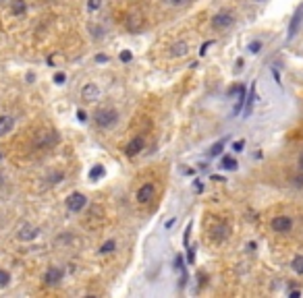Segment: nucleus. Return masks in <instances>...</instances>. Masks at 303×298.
Returning a JSON list of instances; mask_svg holds the SVG:
<instances>
[{
  "mask_svg": "<svg viewBox=\"0 0 303 298\" xmlns=\"http://www.w3.org/2000/svg\"><path fill=\"white\" fill-rule=\"evenodd\" d=\"M117 120H118V112L112 108H104L93 114V122H96L100 128H110L112 125H117Z\"/></svg>",
  "mask_w": 303,
  "mask_h": 298,
  "instance_id": "nucleus-1",
  "label": "nucleus"
},
{
  "mask_svg": "<svg viewBox=\"0 0 303 298\" xmlns=\"http://www.w3.org/2000/svg\"><path fill=\"white\" fill-rule=\"evenodd\" d=\"M85 203H88V199H85L83 192H73V195L67 197V207L71 209V212H81Z\"/></svg>",
  "mask_w": 303,
  "mask_h": 298,
  "instance_id": "nucleus-2",
  "label": "nucleus"
},
{
  "mask_svg": "<svg viewBox=\"0 0 303 298\" xmlns=\"http://www.w3.org/2000/svg\"><path fill=\"white\" fill-rule=\"evenodd\" d=\"M154 192H156V187L152 185V182H145V185H141L140 189H137V201L140 203H150V201L154 199Z\"/></svg>",
  "mask_w": 303,
  "mask_h": 298,
  "instance_id": "nucleus-3",
  "label": "nucleus"
},
{
  "mask_svg": "<svg viewBox=\"0 0 303 298\" xmlns=\"http://www.w3.org/2000/svg\"><path fill=\"white\" fill-rule=\"evenodd\" d=\"M233 23H235V19H233L231 13H218L212 19V27L214 29H229Z\"/></svg>",
  "mask_w": 303,
  "mask_h": 298,
  "instance_id": "nucleus-4",
  "label": "nucleus"
},
{
  "mask_svg": "<svg viewBox=\"0 0 303 298\" xmlns=\"http://www.w3.org/2000/svg\"><path fill=\"white\" fill-rule=\"evenodd\" d=\"M291 228H293V222H291V217H287V215H279V217H274V220H272V230L274 232L287 234V232H291Z\"/></svg>",
  "mask_w": 303,
  "mask_h": 298,
  "instance_id": "nucleus-5",
  "label": "nucleus"
},
{
  "mask_svg": "<svg viewBox=\"0 0 303 298\" xmlns=\"http://www.w3.org/2000/svg\"><path fill=\"white\" fill-rule=\"evenodd\" d=\"M81 98L85 102H98L100 100V89H98V85H93V83H88L81 89Z\"/></svg>",
  "mask_w": 303,
  "mask_h": 298,
  "instance_id": "nucleus-6",
  "label": "nucleus"
},
{
  "mask_svg": "<svg viewBox=\"0 0 303 298\" xmlns=\"http://www.w3.org/2000/svg\"><path fill=\"white\" fill-rule=\"evenodd\" d=\"M143 149V139L141 137H135V139H131V141L127 143V147H125V153L129 155V157H133V155H137Z\"/></svg>",
  "mask_w": 303,
  "mask_h": 298,
  "instance_id": "nucleus-7",
  "label": "nucleus"
},
{
  "mask_svg": "<svg viewBox=\"0 0 303 298\" xmlns=\"http://www.w3.org/2000/svg\"><path fill=\"white\" fill-rule=\"evenodd\" d=\"M38 228L36 226H31V224H25V226H21V230H19V240H33L38 236Z\"/></svg>",
  "mask_w": 303,
  "mask_h": 298,
  "instance_id": "nucleus-8",
  "label": "nucleus"
},
{
  "mask_svg": "<svg viewBox=\"0 0 303 298\" xmlns=\"http://www.w3.org/2000/svg\"><path fill=\"white\" fill-rule=\"evenodd\" d=\"M60 279H63V269H58V267H50V269L46 271V276H44V282L50 284V286L58 284Z\"/></svg>",
  "mask_w": 303,
  "mask_h": 298,
  "instance_id": "nucleus-9",
  "label": "nucleus"
},
{
  "mask_svg": "<svg viewBox=\"0 0 303 298\" xmlns=\"http://www.w3.org/2000/svg\"><path fill=\"white\" fill-rule=\"evenodd\" d=\"M15 127V118L11 116V114H4V116H0V137L11 133V128Z\"/></svg>",
  "mask_w": 303,
  "mask_h": 298,
  "instance_id": "nucleus-10",
  "label": "nucleus"
},
{
  "mask_svg": "<svg viewBox=\"0 0 303 298\" xmlns=\"http://www.w3.org/2000/svg\"><path fill=\"white\" fill-rule=\"evenodd\" d=\"M187 50H189L187 42H177V43H172V46H170V56L172 58H181V56L187 54Z\"/></svg>",
  "mask_w": 303,
  "mask_h": 298,
  "instance_id": "nucleus-11",
  "label": "nucleus"
},
{
  "mask_svg": "<svg viewBox=\"0 0 303 298\" xmlns=\"http://www.w3.org/2000/svg\"><path fill=\"white\" fill-rule=\"evenodd\" d=\"M301 19H303V17H301V8H299V11H297L295 15H293L291 25H289V40H291V38H295V33H297L299 25H301Z\"/></svg>",
  "mask_w": 303,
  "mask_h": 298,
  "instance_id": "nucleus-12",
  "label": "nucleus"
},
{
  "mask_svg": "<svg viewBox=\"0 0 303 298\" xmlns=\"http://www.w3.org/2000/svg\"><path fill=\"white\" fill-rule=\"evenodd\" d=\"M243 106H245V87L243 85H239V89H237V104H235V110H233V114H237L243 110Z\"/></svg>",
  "mask_w": 303,
  "mask_h": 298,
  "instance_id": "nucleus-13",
  "label": "nucleus"
},
{
  "mask_svg": "<svg viewBox=\"0 0 303 298\" xmlns=\"http://www.w3.org/2000/svg\"><path fill=\"white\" fill-rule=\"evenodd\" d=\"M254 102H256V83L249 87V95H245V114L249 116V114H252V108H254Z\"/></svg>",
  "mask_w": 303,
  "mask_h": 298,
  "instance_id": "nucleus-14",
  "label": "nucleus"
},
{
  "mask_svg": "<svg viewBox=\"0 0 303 298\" xmlns=\"http://www.w3.org/2000/svg\"><path fill=\"white\" fill-rule=\"evenodd\" d=\"M229 238V228L227 226H216L214 228V240L220 242V240H227Z\"/></svg>",
  "mask_w": 303,
  "mask_h": 298,
  "instance_id": "nucleus-15",
  "label": "nucleus"
},
{
  "mask_svg": "<svg viewBox=\"0 0 303 298\" xmlns=\"http://www.w3.org/2000/svg\"><path fill=\"white\" fill-rule=\"evenodd\" d=\"M291 267H293V271H295V274L303 276V255H297L295 259H293V263H291Z\"/></svg>",
  "mask_w": 303,
  "mask_h": 298,
  "instance_id": "nucleus-16",
  "label": "nucleus"
},
{
  "mask_svg": "<svg viewBox=\"0 0 303 298\" xmlns=\"http://www.w3.org/2000/svg\"><path fill=\"white\" fill-rule=\"evenodd\" d=\"M104 176V168L98 164V166H93V168L90 170V180H98V178H102Z\"/></svg>",
  "mask_w": 303,
  "mask_h": 298,
  "instance_id": "nucleus-17",
  "label": "nucleus"
},
{
  "mask_svg": "<svg viewBox=\"0 0 303 298\" xmlns=\"http://www.w3.org/2000/svg\"><path fill=\"white\" fill-rule=\"evenodd\" d=\"M222 168H227V170H235V168H237V162H235V157H231V155H224V157H222Z\"/></svg>",
  "mask_w": 303,
  "mask_h": 298,
  "instance_id": "nucleus-18",
  "label": "nucleus"
},
{
  "mask_svg": "<svg viewBox=\"0 0 303 298\" xmlns=\"http://www.w3.org/2000/svg\"><path fill=\"white\" fill-rule=\"evenodd\" d=\"M13 13L15 15H23L25 13V0H15L13 2Z\"/></svg>",
  "mask_w": 303,
  "mask_h": 298,
  "instance_id": "nucleus-19",
  "label": "nucleus"
},
{
  "mask_svg": "<svg viewBox=\"0 0 303 298\" xmlns=\"http://www.w3.org/2000/svg\"><path fill=\"white\" fill-rule=\"evenodd\" d=\"M222 149H224V139H222V141H218V143H214V145H212V149H210V155H212V157L220 155V153H222Z\"/></svg>",
  "mask_w": 303,
  "mask_h": 298,
  "instance_id": "nucleus-20",
  "label": "nucleus"
},
{
  "mask_svg": "<svg viewBox=\"0 0 303 298\" xmlns=\"http://www.w3.org/2000/svg\"><path fill=\"white\" fill-rule=\"evenodd\" d=\"M115 247H117V242H115V240H108V242L102 244L100 253H112V251H115Z\"/></svg>",
  "mask_w": 303,
  "mask_h": 298,
  "instance_id": "nucleus-21",
  "label": "nucleus"
},
{
  "mask_svg": "<svg viewBox=\"0 0 303 298\" xmlns=\"http://www.w3.org/2000/svg\"><path fill=\"white\" fill-rule=\"evenodd\" d=\"M8 282H11V276H8L6 271H2V269H0V288L8 286Z\"/></svg>",
  "mask_w": 303,
  "mask_h": 298,
  "instance_id": "nucleus-22",
  "label": "nucleus"
},
{
  "mask_svg": "<svg viewBox=\"0 0 303 298\" xmlns=\"http://www.w3.org/2000/svg\"><path fill=\"white\" fill-rule=\"evenodd\" d=\"M259 50H262V42H252L249 43V52H252V54H257Z\"/></svg>",
  "mask_w": 303,
  "mask_h": 298,
  "instance_id": "nucleus-23",
  "label": "nucleus"
},
{
  "mask_svg": "<svg viewBox=\"0 0 303 298\" xmlns=\"http://www.w3.org/2000/svg\"><path fill=\"white\" fill-rule=\"evenodd\" d=\"M100 6H102V0H90V2H88V8H90V11H98Z\"/></svg>",
  "mask_w": 303,
  "mask_h": 298,
  "instance_id": "nucleus-24",
  "label": "nucleus"
},
{
  "mask_svg": "<svg viewBox=\"0 0 303 298\" xmlns=\"http://www.w3.org/2000/svg\"><path fill=\"white\" fill-rule=\"evenodd\" d=\"M243 147H245V141H243V139H241V141H235V143H233V151H243Z\"/></svg>",
  "mask_w": 303,
  "mask_h": 298,
  "instance_id": "nucleus-25",
  "label": "nucleus"
},
{
  "mask_svg": "<svg viewBox=\"0 0 303 298\" xmlns=\"http://www.w3.org/2000/svg\"><path fill=\"white\" fill-rule=\"evenodd\" d=\"M133 56H131V52L129 50H125V52H120V60H123V63H129V60H131Z\"/></svg>",
  "mask_w": 303,
  "mask_h": 298,
  "instance_id": "nucleus-26",
  "label": "nucleus"
},
{
  "mask_svg": "<svg viewBox=\"0 0 303 298\" xmlns=\"http://www.w3.org/2000/svg\"><path fill=\"white\" fill-rule=\"evenodd\" d=\"M65 79H67V77H65V73H56V75H54V83L63 85V83H65Z\"/></svg>",
  "mask_w": 303,
  "mask_h": 298,
  "instance_id": "nucleus-27",
  "label": "nucleus"
},
{
  "mask_svg": "<svg viewBox=\"0 0 303 298\" xmlns=\"http://www.w3.org/2000/svg\"><path fill=\"white\" fill-rule=\"evenodd\" d=\"M175 224H177V220H175V217H172V220H168L166 224H164V228H166V230H170V228L175 226Z\"/></svg>",
  "mask_w": 303,
  "mask_h": 298,
  "instance_id": "nucleus-28",
  "label": "nucleus"
},
{
  "mask_svg": "<svg viewBox=\"0 0 303 298\" xmlns=\"http://www.w3.org/2000/svg\"><path fill=\"white\" fill-rule=\"evenodd\" d=\"M210 46H212V42H208V43H204V46H202V50H200V54L204 56V54H206V50H208V48H210Z\"/></svg>",
  "mask_w": 303,
  "mask_h": 298,
  "instance_id": "nucleus-29",
  "label": "nucleus"
},
{
  "mask_svg": "<svg viewBox=\"0 0 303 298\" xmlns=\"http://www.w3.org/2000/svg\"><path fill=\"white\" fill-rule=\"evenodd\" d=\"M96 60H98V63H108V56H104V54H98V56H96Z\"/></svg>",
  "mask_w": 303,
  "mask_h": 298,
  "instance_id": "nucleus-30",
  "label": "nucleus"
},
{
  "mask_svg": "<svg viewBox=\"0 0 303 298\" xmlns=\"http://www.w3.org/2000/svg\"><path fill=\"white\" fill-rule=\"evenodd\" d=\"M170 4H177V6H181V4H185V0H170Z\"/></svg>",
  "mask_w": 303,
  "mask_h": 298,
  "instance_id": "nucleus-31",
  "label": "nucleus"
},
{
  "mask_svg": "<svg viewBox=\"0 0 303 298\" xmlns=\"http://www.w3.org/2000/svg\"><path fill=\"white\" fill-rule=\"evenodd\" d=\"M77 116H79V120H85V118H88V116H85V112H83V110L77 112Z\"/></svg>",
  "mask_w": 303,
  "mask_h": 298,
  "instance_id": "nucleus-32",
  "label": "nucleus"
},
{
  "mask_svg": "<svg viewBox=\"0 0 303 298\" xmlns=\"http://www.w3.org/2000/svg\"><path fill=\"white\" fill-rule=\"evenodd\" d=\"M299 168H301V170H303V153H301V155H299Z\"/></svg>",
  "mask_w": 303,
  "mask_h": 298,
  "instance_id": "nucleus-33",
  "label": "nucleus"
},
{
  "mask_svg": "<svg viewBox=\"0 0 303 298\" xmlns=\"http://www.w3.org/2000/svg\"><path fill=\"white\" fill-rule=\"evenodd\" d=\"M254 2H264V0H254Z\"/></svg>",
  "mask_w": 303,
  "mask_h": 298,
  "instance_id": "nucleus-34",
  "label": "nucleus"
},
{
  "mask_svg": "<svg viewBox=\"0 0 303 298\" xmlns=\"http://www.w3.org/2000/svg\"><path fill=\"white\" fill-rule=\"evenodd\" d=\"M0 157H2V155H0Z\"/></svg>",
  "mask_w": 303,
  "mask_h": 298,
  "instance_id": "nucleus-35",
  "label": "nucleus"
}]
</instances>
